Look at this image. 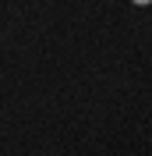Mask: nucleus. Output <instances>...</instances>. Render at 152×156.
<instances>
[{"label": "nucleus", "mask_w": 152, "mask_h": 156, "mask_svg": "<svg viewBox=\"0 0 152 156\" xmlns=\"http://www.w3.org/2000/svg\"><path fill=\"white\" fill-rule=\"evenodd\" d=\"M131 4H138V7H145V4H152V0H131Z\"/></svg>", "instance_id": "obj_1"}]
</instances>
